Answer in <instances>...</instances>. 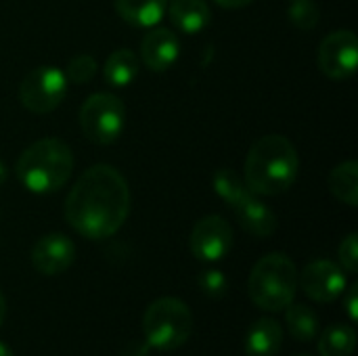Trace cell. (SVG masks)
<instances>
[{
  "mask_svg": "<svg viewBox=\"0 0 358 356\" xmlns=\"http://www.w3.org/2000/svg\"><path fill=\"white\" fill-rule=\"evenodd\" d=\"M67 225L86 239L113 237L130 214L126 178L107 164L84 170L65 197Z\"/></svg>",
  "mask_w": 358,
  "mask_h": 356,
  "instance_id": "1",
  "label": "cell"
},
{
  "mask_svg": "<svg viewBox=\"0 0 358 356\" xmlns=\"http://www.w3.org/2000/svg\"><path fill=\"white\" fill-rule=\"evenodd\" d=\"M300 170L296 145L283 134L258 138L245 157L243 180L254 195L275 197L289 191Z\"/></svg>",
  "mask_w": 358,
  "mask_h": 356,
  "instance_id": "2",
  "label": "cell"
},
{
  "mask_svg": "<svg viewBox=\"0 0 358 356\" xmlns=\"http://www.w3.org/2000/svg\"><path fill=\"white\" fill-rule=\"evenodd\" d=\"M15 172L27 191L48 195L65 187V183L71 178L73 153L61 138H40L19 155Z\"/></svg>",
  "mask_w": 358,
  "mask_h": 356,
  "instance_id": "3",
  "label": "cell"
},
{
  "mask_svg": "<svg viewBox=\"0 0 358 356\" xmlns=\"http://www.w3.org/2000/svg\"><path fill=\"white\" fill-rule=\"evenodd\" d=\"M298 292V269L285 254H268L256 262L248 279L252 302L266 313L285 311Z\"/></svg>",
  "mask_w": 358,
  "mask_h": 356,
  "instance_id": "4",
  "label": "cell"
},
{
  "mask_svg": "<svg viewBox=\"0 0 358 356\" xmlns=\"http://www.w3.org/2000/svg\"><path fill=\"white\" fill-rule=\"evenodd\" d=\"M143 334L151 348L164 353L178 350L193 334L191 308L172 296L157 298L143 315Z\"/></svg>",
  "mask_w": 358,
  "mask_h": 356,
  "instance_id": "5",
  "label": "cell"
},
{
  "mask_svg": "<svg viewBox=\"0 0 358 356\" xmlns=\"http://www.w3.org/2000/svg\"><path fill=\"white\" fill-rule=\"evenodd\" d=\"M126 124V107L113 92H94L80 107V128L96 145H111Z\"/></svg>",
  "mask_w": 358,
  "mask_h": 356,
  "instance_id": "6",
  "label": "cell"
},
{
  "mask_svg": "<svg viewBox=\"0 0 358 356\" xmlns=\"http://www.w3.org/2000/svg\"><path fill=\"white\" fill-rule=\"evenodd\" d=\"M67 78L59 67H34L19 84V103L31 113L55 111L67 94Z\"/></svg>",
  "mask_w": 358,
  "mask_h": 356,
  "instance_id": "7",
  "label": "cell"
},
{
  "mask_svg": "<svg viewBox=\"0 0 358 356\" xmlns=\"http://www.w3.org/2000/svg\"><path fill=\"white\" fill-rule=\"evenodd\" d=\"M319 69L331 80H346L355 76L358 63L357 34L352 29H336L319 44Z\"/></svg>",
  "mask_w": 358,
  "mask_h": 356,
  "instance_id": "8",
  "label": "cell"
},
{
  "mask_svg": "<svg viewBox=\"0 0 358 356\" xmlns=\"http://www.w3.org/2000/svg\"><path fill=\"white\" fill-rule=\"evenodd\" d=\"M233 241H235V235H233L231 225L222 216L210 214L195 222L191 237H189V248L197 260L218 262L229 256Z\"/></svg>",
  "mask_w": 358,
  "mask_h": 356,
  "instance_id": "9",
  "label": "cell"
},
{
  "mask_svg": "<svg viewBox=\"0 0 358 356\" xmlns=\"http://www.w3.org/2000/svg\"><path fill=\"white\" fill-rule=\"evenodd\" d=\"M298 285L310 300L329 304L346 292V275L331 260H313L298 275Z\"/></svg>",
  "mask_w": 358,
  "mask_h": 356,
  "instance_id": "10",
  "label": "cell"
},
{
  "mask_svg": "<svg viewBox=\"0 0 358 356\" xmlns=\"http://www.w3.org/2000/svg\"><path fill=\"white\" fill-rule=\"evenodd\" d=\"M76 260V245L63 233H48L31 248V266L44 275L55 277L65 273Z\"/></svg>",
  "mask_w": 358,
  "mask_h": 356,
  "instance_id": "11",
  "label": "cell"
},
{
  "mask_svg": "<svg viewBox=\"0 0 358 356\" xmlns=\"http://www.w3.org/2000/svg\"><path fill=\"white\" fill-rule=\"evenodd\" d=\"M180 55V40L168 27H149L141 40V61L151 71L170 69Z\"/></svg>",
  "mask_w": 358,
  "mask_h": 356,
  "instance_id": "12",
  "label": "cell"
},
{
  "mask_svg": "<svg viewBox=\"0 0 358 356\" xmlns=\"http://www.w3.org/2000/svg\"><path fill=\"white\" fill-rule=\"evenodd\" d=\"M283 346V327L273 317H262L252 323L245 336L248 356H277Z\"/></svg>",
  "mask_w": 358,
  "mask_h": 356,
  "instance_id": "13",
  "label": "cell"
},
{
  "mask_svg": "<svg viewBox=\"0 0 358 356\" xmlns=\"http://www.w3.org/2000/svg\"><path fill=\"white\" fill-rule=\"evenodd\" d=\"M233 212H235L239 225L243 227V231L250 233V235H254V237L266 239V237H271L277 231V225L279 222H277L275 212L266 204H262L256 195H252L250 199H245Z\"/></svg>",
  "mask_w": 358,
  "mask_h": 356,
  "instance_id": "14",
  "label": "cell"
},
{
  "mask_svg": "<svg viewBox=\"0 0 358 356\" xmlns=\"http://www.w3.org/2000/svg\"><path fill=\"white\" fill-rule=\"evenodd\" d=\"M166 10L182 34H199L208 27L212 17L206 0H168Z\"/></svg>",
  "mask_w": 358,
  "mask_h": 356,
  "instance_id": "15",
  "label": "cell"
},
{
  "mask_svg": "<svg viewBox=\"0 0 358 356\" xmlns=\"http://www.w3.org/2000/svg\"><path fill=\"white\" fill-rule=\"evenodd\" d=\"M168 0H115L117 15L134 27H155L166 15Z\"/></svg>",
  "mask_w": 358,
  "mask_h": 356,
  "instance_id": "16",
  "label": "cell"
},
{
  "mask_svg": "<svg viewBox=\"0 0 358 356\" xmlns=\"http://www.w3.org/2000/svg\"><path fill=\"white\" fill-rule=\"evenodd\" d=\"M138 69H141L138 55L132 52L130 48H117L107 57L105 67H103V76H105V82L109 86L126 88L138 78Z\"/></svg>",
  "mask_w": 358,
  "mask_h": 356,
  "instance_id": "17",
  "label": "cell"
},
{
  "mask_svg": "<svg viewBox=\"0 0 358 356\" xmlns=\"http://www.w3.org/2000/svg\"><path fill=\"white\" fill-rule=\"evenodd\" d=\"M329 191L342 204L357 208L358 206V164L355 159L338 164L329 172Z\"/></svg>",
  "mask_w": 358,
  "mask_h": 356,
  "instance_id": "18",
  "label": "cell"
},
{
  "mask_svg": "<svg viewBox=\"0 0 358 356\" xmlns=\"http://www.w3.org/2000/svg\"><path fill=\"white\" fill-rule=\"evenodd\" d=\"M212 185H214V191L216 195L229 204V208H237L241 206L245 199H250L254 193L250 191V187L245 185V180L231 168H220L214 172V178H212Z\"/></svg>",
  "mask_w": 358,
  "mask_h": 356,
  "instance_id": "19",
  "label": "cell"
},
{
  "mask_svg": "<svg viewBox=\"0 0 358 356\" xmlns=\"http://www.w3.org/2000/svg\"><path fill=\"white\" fill-rule=\"evenodd\" d=\"M357 348V332L352 325H331L323 332L319 340L321 356H350Z\"/></svg>",
  "mask_w": 358,
  "mask_h": 356,
  "instance_id": "20",
  "label": "cell"
},
{
  "mask_svg": "<svg viewBox=\"0 0 358 356\" xmlns=\"http://www.w3.org/2000/svg\"><path fill=\"white\" fill-rule=\"evenodd\" d=\"M285 323L289 334L298 342H310L319 334V317L313 308L304 304H289L285 308Z\"/></svg>",
  "mask_w": 358,
  "mask_h": 356,
  "instance_id": "21",
  "label": "cell"
},
{
  "mask_svg": "<svg viewBox=\"0 0 358 356\" xmlns=\"http://www.w3.org/2000/svg\"><path fill=\"white\" fill-rule=\"evenodd\" d=\"M287 17L289 21L298 27V29H315L321 17V10L317 6L315 0H294L287 8Z\"/></svg>",
  "mask_w": 358,
  "mask_h": 356,
  "instance_id": "22",
  "label": "cell"
},
{
  "mask_svg": "<svg viewBox=\"0 0 358 356\" xmlns=\"http://www.w3.org/2000/svg\"><path fill=\"white\" fill-rule=\"evenodd\" d=\"M63 73H65L67 82L86 84L96 73V61L90 55H76L73 59H69V63H67V67H65Z\"/></svg>",
  "mask_w": 358,
  "mask_h": 356,
  "instance_id": "23",
  "label": "cell"
},
{
  "mask_svg": "<svg viewBox=\"0 0 358 356\" xmlns=\"http://www.w3.org/2000/svg\"><path fill=\"white\" fill-rule=\"evenodd\" d=\"M197 283H199L201 294L208 296V298H214V300L222 298V296L227 294V290H229V279H227V275H224L222 271H218V269H208V271H203V273L199 275Z\"/></svg>",
  "mask_w": 358,
  "mask_h": 356,
  "instance_id": "24",
  "label": "cell"
},
{
  "mask_svg": "<svg viewBox=\"0 0 358 356\" xmlns=\"http://www.w3.org/2000/svg\"><path fill=\"white\" fill-rule=\"evenodd\" d=\"M338 256H340V264L344 271H348L350 275H355L358 271V235L350 233L338 248Z\"/></svg>",
  "mask_w": 358,
  "mask_h": 356,
  "instance_id": "25",
  "label": "cell"
},
{
  "mask_svg": "<svg viewBox=\"0 0 358 356\" xmlns=\"http://www.w3.org/2000/svg\"><path fill=\"white\" fill-rule=\"evenodd\" d=\"M358 285L357 283H352L350 285V290H348V294H346V300H344V306H346V313H348V317H350V321H358Z\"/></svg>",
  "mask_w": 358,
  "mask_h": 356,
  "instance_id": "26",
  "label": "cell"
},
{
  "mask_svg": "<svg viewBox=\"0 0 358 356\" xmlns=\"http://www.w3.org/2000/svg\"><path fill=\"white\" fill-rule=\"evenodd\" d=\"M151 346L147 344V340H132L130 344L124 346L122 356H149Z\"/></svg>",
  "mask_w": 358,
  "mask_h": 356,
  "instance_id": "27",
  "label": "cell"
},
{
  "mask_svg": "<svg viewBox=\"0 0 358 356\" xmlns=\"http://www.w3.org/2000/svg\"><path fill=\"white\" fill-rule=\"evenodd\" d=\"M218 6H224V8H241V6H248L252 4L254 0H214Z\"/></svg>",
  "mask_w": 358,
  "mask_h": 356,
  "instance_id": "28",
  "label": "cell"
},
{
  "mask_svg": "<svg viewBox=\"0 0 358 356\" xmlns=\"http://www.w3.org/2000/svg\"><path fill=\"white\" fill-rule=\"evenodd\" d=\"M4 317H6V300H4V296H2V292H0V325H2V321H4Z\"/></svg>",
  "mask_w": 358,
  "mask_h": 356,
  "instance_id": "29",
  "label": "cell"
},
{
  "mask_svg": "<svg viewBox=\"0 0 358 356\" xmlns=\"http://www.w3.org/2000/svg\"><path fill=\"white\" fill-rule=\"evenodd\" d=\"M0 356H15V355L10 353V348H8V346H4V344L0 342Z\"/></svg>",
  "mask_w": 358,
  "mask_h": 356,
  "instance_id": "30",
  "label": "cell"
},
{
  "mask_svg": "<svg viewBox=\"0 0 358 356\" xmlns=\"http://www.w3.org/2000/svg\"><path fill=\"white\" fill-rule=\"evenodd\" d=\"M4 180H6V166L0 162V185H2Z\"/></svg>",
  "mask_w": 358,
  "mask_h": 356,
  "instance_id": "31",
  "label": "cell"
},
{
  "mask_svg": "<svg viewBox=\"0 0 358 356\" xmlns=\"http://www.w3.org/2000/svg\"><path fill=\"white\" fill-rule=\"evenodd\" d=\"M298 356H310V355H298Z\"/></svg>",
  "mask_w": 358,
  "mask_h": 356,
  "instance_id": "32",
  "label": "cell"
}]
</instances>
